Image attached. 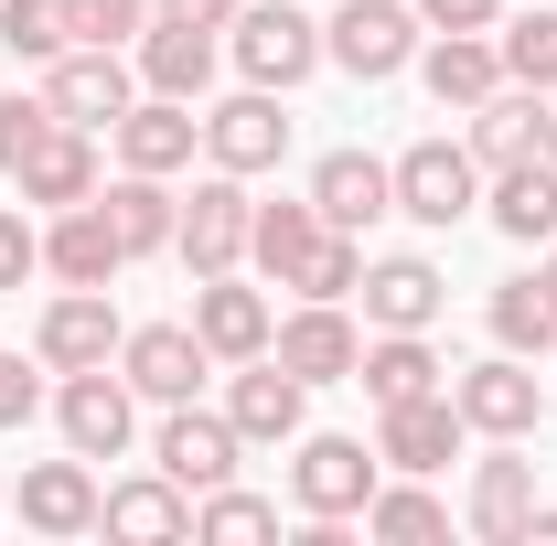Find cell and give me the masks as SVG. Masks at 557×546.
<instances>
[{"instance_id":"4fadbf2b","label":"cell","mask_w":557,"mask_h":546,"mask_svg":"<svg viewBox=\"0 0 557 546\" xmlns=\"http://www.w3.org/2000/svg\"><path fill=\"white\" fill-rule=\"evenodd\" d=\"M205 150L214 172H278V150H289V119H278V86H247V97H225V108H205Z\"/></svg>"},{"instance_id":"60d3db41","label":"cell","mask_w":557,"mask_h":546,"mask_svg":"<svg viewBox=\"0 0 557 546\" xmlns=\"http://www.w3.org/2000/svg\"><path fill=\"white\" fill-rule=\"evenodd\" d=\"M418 22H440V33H493L504 22V0H408Z\"/></svg>"},{"instance_id":"8d00e7d4","label":"cell","mask_w":557,"mask_h":546,"mask_svg":"<svg viewBox=\"0 0 557 546\" xmlns=\"http://www.w3.org/2000/svg\"><path fill=\"white\" fill-rule=\"evenodd\" d=\"M54 139V97H0V172L22 183V161Z\"/></svg>"},{"instance_id":"d4e9b609","label":"cell","mask_w":557,"mask_h":546,"mask_svg":"<svg viewBox=\"0 0 557 546\" xmlns=\"http://www.w3.org/2000/svg\"><path fill=\"white\" fill-rule=\"evenodd\" d=\"M86 194H97V129H65V119H54V139L22 161V204L65 214V204H86Z\"/></svg>"},{"instance_id":"f1b7e54d","label":"cell","mask_w":557,"mask_h":546,"mask_svg":"<svg viewBox=\"0 0 557 546\" xmlns=\"http://www.w3.org/2000/svg\"><path fill=\"white\" fill-rule=\"evenodd\" d=\"M525 514H536V461H515V439H504L483 472H472V536H483V546H515V536H525Z\"/></svg>"},{"instance_id":"d590c367","label":"cell","mask_w":557,"mask_h":546,"mask_svg":"<svg viewBox=\"0 0 557 546\" xmlns=\"http://www.w3.org/2000/svg\"><path fill=\"white\" fill-rule=\"evenodd\" d=\"M194 536H278V504L236 493V482H214V493H194Z\"/></svg>"},{"instance_id":"277c9868","label":"cell","mask_w":557,"mask_h":546,"mask_svg":"<svg viewBox=\"0 0 557 546\" xmlns=\"http://www.w3.org/2000/svg\"><path fill=\"white\" fill-rule=\"evenodd\" d=\"M44 97H54L65 129H119L139 108V65L119 44H75V54H54V86H44Z\"/></svg>"},{"instance_id":"83f0119b","label":"cell","mask_w":557,"mask_h":546,"mask_svg":"<svg viewBox=\"0 0 557 546\" xmlns=\"http://www.w3.org/2000/svg\"><path fill=\"white\" fill-rule=\"evenodd\" d=\"M322 236H333V225H322V204H311V194H300V204H258V225H247V258H258L278 289H300V269L322 258Z\"/></svg>"},{"instance_id":"484cf974","label":"cell","mask_w":557,"mask_h":546,"mask_svg":"<svg viewBox=\"0 0 557 546\" xmlns=\"http://www.w3.org/2000/svg\"><path fill=\"white\" fill-rule=\"evenodd\" d=\"M194 139H205V119H194L183 97H139L129 119H119V161H129V172H183Z\"/></svg>"},{"instance_id":"e0dca14e","label":"cell","mask_w":557,"mask_h":546,"mask_svg":"<svg viewBox=\"0 0 557 546\" xmlns=\"http://www.w3.org/2000/svg\"><path fill=\"white\" fill-rule=\"evenodd\" d=\"M300 397H311V386H300L278 353H247V375L225 386V418H236L247 450H278V439H300Z\"/></svg>"},{"instance_id":"603a6c76","label":"cell","mask_w":557,"mask_h":546,"mask_svg":"<svg viewBox=\"0 0 557 546\" xmlns=\"http://www.w3.org/2000/svg\"><path fill=\"white\" fill-rule=\"evenodd\" d=\"M97 204H108V225H119V247H129V258H161V247H172V225H183L172 172H119V183H97Z\"/></svg>"},{"instance_id":"ab89813d","label":"cell","mask_w":557,"mask_h":546,"mask_svg":"<svg viewBox=\"0 0 557 546\" xmlns=\"http://www.w3.org/2000/svg\"><path fill=\"white\" fill-rule=\"evenodd\" d=\"M33 269H44V225L33 214H0V289H22Z\"/></svg>"},{"instance_id":"f35d334b","label":"cell","mask_w":557,"mask_h":546,"mask_svg":"<svg viewBox=\"0 0 557 546\" xmlns=\"http://www.w3.org/2000/svg\"><path fill=\"white\" fill-rule=\"evenodd\" d=\"M75 11V44H139L150 33V0H65Z\"/></svg>"},{"instance_id":"7a4b0ae2","label":"cell","mask_w":557,"mask_h":546,"mask_svg":"<svg viewBox=\"0 0 557 546\" xmlns=\"http://www.w3.org/2000/svg\"><path fill=\"white\" fill-rule=\"evenodd\" d=\"M225 33H236V65H247V86H278V97L322 65V22H311L300 0H258V11H236Z\"/></svg>"},{"instance_id":"ac0fdd59","label":"cell","mask_w":557,"mask_h":546,"mask_svg":"<svg viewBox=\"0 0 557 546\" xmlns=\"http://www.w3.org/2000/svg\"><path fill=\"white\" fill-rule=\"evenodd\" d=\"M119 343H129V333H119V311H108V289H65V300H54V311L33 322V353H44L54 375H86V364H108Z\"/></svg>"},{"instance_id":"7bdbcfd3","label":"cell","mask_w":557,"mask_h":546,"mask_svg":"<svg viewBox=\"0 0 557 546\" xmlns=\"http://www.w3.org/2000/svg\"><path fill=\"white\" fill-rule=\"evenodd\" d=\"M150 11H172V22H205V33H225L247 0H150Z\"/></svg>"},{"instance_id":"ba28073f","label":"cell","mask_w":557,"mask_h":546,"mask_svg":"<svg viewBox=\"0 0 557 546\" xmlns=\"http://www.w3.org/2000/svg\"><path fill=\"white\" fill-rule=\"evenodd\" d=\"M54 418H65V450H75V461H119L129 429H139V386H129V375H108V364H86V375H65Z\"/></svg>"},{"instance_id":"bcb514c9","label":"cell","mask_w":557,"mask_h":546,"mask_svg":"<svg viewBox=\"0 0 557 546\" xmlns=\"http://www.w3.org/2000/svg\"><path fill=\"white\" fill-rule=\"evenodd\" d=\"M547 161H557V108H547Z\"/></svg>"},{"instance_id":"4316f807","label":"cell","mask_w":557,"mask_h":546,"mask_svg":"<svg viewBox=\"0 0 557 546\" xmlns=\"http://www.w3.org/2000/svg\"><path fill=\"white\" fill-rule=\"evenodd\" d=\"M22 525L33 536H86L97 525V472L86 461H33L22 472Z\"/></svg>"},{"instance_id":"f6af8a7d","label":"cell","mask_w":557,"mask_h":546,"mask_svg":"<svg viewBox=\"0 0 557 546\" xmlns=\"http://www.w3.org/2000/svg\"><path fill=\"white\" fill-rule=\"evenodd\" d=\"M536 278H547V300H557V236H547V269H536Z\"/></svg>"},{"instance_id":"30bf717a","label":"cell","mask_w":557,"mask_h":546,"mask_svg":"<svg viewBox=\"0 0 557 546\" xmlns=\"http://www.w3.org/2000/svg\"><path fill=\"white\" fill-rule=\"evenodd\" d=\"M269 353L300 375V386H344L354 364H364V333H354V311L344 300H300L289 322L269 333Z\"/></svg>"},{"instance_id":"7402d4cb","label":"cell","mask_w":557,"mask_h":546,"mask_svg":"<svg viewBox=\"0 0 557 546\" xmlns=\"http://www.w3.org/2000/svg\"><path fill=\"white\" fill-rule=\"evenodd\" d=\"M547 150V97L536 86H493L483 108H472V161L483 172H515V161H536Z\"/></svg>"},{"instance_id":"d6986e66","label":"cell","mask_w":557,"mask_h":546,"mask_svg":"<svg viewBox=\"0 0 557 546\" xmlns=\"http://www.w3.org/2000/svg\"><path fill=\"white\" fill-rule=\"evenodd\" d=\"M44 269L65 278V289H108V278L129 269V247H119V225H108V204L86 194V204H65L54 225H44Z\"/></svg>"},{"instance_id":"8fae6325","label":"cell","mask_w":557,"mask_h":546,"mask_svg":"<svg viewBox=\"0 0 557 546\" xmlns=\"http://www.w3.org/2000/svg\"><path fill=\"white\" fill-rule=\"evenodd\" d=\"M236 418H205L194 397L183 408H161V439H150V472H172L183 493H214V482H236Z\"/></svg>"},{"instance_id":"9a60e30c","label":"cell","mask_w":557,"mask_h":546,"mask_svg":"<svg viewBox=\"0 0 557 546\" xmlns=\"http://www.w3.org/2000/svg\"><path fill=\"white\" fill-rule=\"evenodd\" d=\"M354 300H364L375 333H429V322L450 311V278L429 269V258H364V289H354Z\"/></svg>"},{"instance_id":"ee69618b","label":"cell","mask_w":557,"mask_h":546,"mask_svg":"<svg viewBox=\"0 0 557 546\" xmlns=\"http://www.w3.org/2000/svg\"><path fill=\"white\" fill-rule=\"evenodd\" d=\"M515 546H557V514H547V504L525 514V536H515Z\"/></svg>"},{"instance_id":"cb8c5ba5","label":"cell","mask_w":557,"mask_h":546,"mask_svg":"<svg viewBox=\"0 0 557 546\" xmlns=\"http://www.w3.org/2000/svg\"><path fill=\"white\" fill-rule=\"evenodd\" d=\"M483 214L515 236V247H547V236H557V161L536 150V161L493 172V183H483Z\"/></svg>"},{"instance_id":"5bb4252c","label":"cell","mask_w":557,"mask_h":546,"mask_svg":"<svg viewBox=\"0 0 557 546\" xmlns=\"http://www.w3.org/2000/svg\"><path fill=\"white\" fill-rule=\"evenodd\" d=\"M194 333H205L214 364H247V353H269L278 311H269V289H247V278L225 269V278H194Z\"/></svg>"},{"instance_id":"8992f818","label":"cell","mask_w":557,"mask_h":546,"mask_svg":"<svg viewBox=\"0 0 557 546\" xmlns=\"http://www.w3.org/2000/svg\"><path fill=\"white\" fill-rule=\"evenodd\" d=\"M375 482H386V450H364V439H300V461H289V504L300 514H364L375 504Z\"/></svg>"},{"instance_id":"74e56055","label":"cell","mask_w":557,"mask_h":546,"mask_svg":"<svg viewBox=\"0 0 557 546\" xmlns=\"http://www.w3.org/2000/svg\"><path fill=\"white\" fill-rule=\"evenodd\" d=\"M364 289V247L354 236H322V258L300 269V300H354Z\"/></svg>"},{"instance_id":"e575fe53","label":"cell","mask_w":557,"mask_h":546,"mask_svg":"<svg viewBox=\"0 0 557 546\" xmlns=\"http://www.w3.org/2000/svg\"><path fill=\"white\" fill-rule=\"evenodd\" d=\"M493 54H504V86H536V97H547V86H557V11L504 22V44H493Z\"/></svg>"},{"instance_id":"52a82bcc","label":"cell","mask_w":557,"mask_h":546,"mask_svg":"<svg viewBox=\"0 0 557 546\" xmlns=\"http://www.w3.org/2000/svg\"><path fill=\"white\" fill-rule=\"evenodd\" d=\"M461 439H472V418L450 408V386H429V397H408V408H375V450H386V472H450L461 461Z\"/></svg>"},{"instance_id":"d6a6232c","label":"cell","mask_w":557,"mask_h":546,"mask_svg":"<svg viewBox=\"0 0 557 546\" xmlns=\"http://www.w3.org/2000/svg\"><path fill=\"white\" fill-rule=\"evenodd\" d=\"M364 536H386V546H429V536H450V514H440V493H418L408 482H375V504H364Z\"/></svg>"},{"instance_id":"ffe728a7","label":"cell","mask_w":557,"mask_h":546,"mask_svg":"<svg viewBox=\"0 0 557 546\" xmlns=\"http://www.w3.org/2000/svg\"><path fill=\"white\" fill-rule=\"evenodd\" d=\"M129 54H139V86H150V97H183V108H194V97L214 86V33H205V22L150 11V33H139Z\"/></svg>"},{"instance_id":"9c48e42d","label":"cell","mask_w":557,"mask_h":546,"mask_svg":"<svg viewBox=\"0 0 557 546\" xmlns=\"http://www.w3.org/2000/svg\"><path fill=\"white\" fill-rule=\"evenodd\" d=\"M450 408L472 418L483 439H536L547 397H536V364H525V353H493V364H472V375H450Z\"/></svg>"},{"instance_id":"44dd1931","label":"cell","mask_w":557,"mask_h":546,"mask_svg":"<svg viewBox=\"0 0 557 546\" xmlns=\"http://www.w3.org/2000/svg\"><path fill=\"white\" fill-rule=\"evenodd\" d=\"M97 525L129 536V546H183V536H194V493H183L172 472L119 482V493H97Z\"/></svg>"},{"instance_id":"2e32d148","label":"cell","mask_w":557,"mask_h":546,"mask_svg":"<svg viewBox=\"0 0 557 546\" xmlns=\"http://www.w3.org/2000/svg\"><path fill=\"white\" fill-rule=\"evenodd\" d=\"M311 204H322V225H333V236H364L375 214H397V172H386L375 150H322Z\"/></svg>"},{"instance_id":"f546056e","label":"cell","mask_w":557,"mask_h":546,"mask_svg":"<svg viewBox=\"0 0 557 546\" xmlns=\"http://www.w3.org/2000/svg\"><path fill=\"white\" fill-rule=\"evenodd\" d=\"M354 386H364L375 408H408V397H429V386H450V375H440V353H429V333H386V343H364Z\"/></svg>"},{"instance_id":"4dcf8cb0","label":"cell","mask_w":557,"mask_h":546,"mask_svg":"<svg viewBox=\"0 0 557 546\" xmlns=\"http://www.w3.org/2000/svg\"><path fill=\"white\" fill-rule=\"evenodd\" d=\"M418 75H429V97H440V108H483L493 86H504V54H493L483 33H440V44L418 54Z\"/></svg>"},{"instance_id":"7c38bea8","label":"cell","mask_w":557,"mask_h":546,"mask_svg":"<svg viewBox=\"0 0 557 546\" xmlns=\"http://www.w3.org/2000/svg\"><path fill=\"white\" fill-rule=\"evenodd\" d=\"M119 375H129L150 408H183V397L214 375V353H205V333H194V322H150V333L119 343Z\"/></svg>"},{"instance_id":"5b68a950","label":"cell","mask_w":557,"mask_h":546,"mask_svg":"<svg viewBox=\"0 0 557 546\" xmlns=\"http://www.w3.org/2000/svg\"><path fill=\"white\" fill-rule=\"evenodd\" d=\"M247 225H258V204L236 194V172H214V183H194V194H183L172 258H183L194 278H225V269H247Z\"/></svg>"},{"instance_id":"6da1fadb","label":"cell","mask_w":557,"mask_h":546,"mask_svg":"<svg viewBox=\"0 0 557 546\" xmlns=\"http://www.w3.org/2000/svg\"><path fill=\"white\" fill-rule=\"evenodd\" d=\"M386 172H397V214H408V225H461V214H483V161H472V139H418Z\"/></svg>"},{"instance_id":"b9f144b4","label":"cell","mask_w":557,"mask_h":546,"mask_svg":"<svg viewBox=\"0 0 557 546\" xmlns=\"http://www.w3.org/2000/svg\"><path fill=\"white\" fill-rule=\"evenodd\" d=\"M33 408H44V386H33V364H22V353H0V429H22Z\"/></svg>"},{"instance_id":"3957f363","label":"cell","mask_w":557,"mask_h":546,"mask_svg":"<svg viewBox=\"0 0 557 546\" xmlns=\"http://www.w3.org/2000/svg\"><path fill=\"white\" fill-rule=\"evenodd\" d=\"M322 54L364 86H386L397 65H418V11L408 0H344L333 22H322Z\"/></svg>"},{"instance_id":"836d02e7","label":"cell","mask_w":557,"mask_h":546,"mask_svg":"<svg viewBox=\"0 0 557 546\" xmlns=\"http://www.w3.org/2000/svg\"><path fill=\"white\" fill-rule=\"evenodd\" d=\"M0 44L22 65H54V54H75V11L65 0H0Z\"/></svg>"},{"instance_id":"1f68e13d","label":"cell","mask_w":557,"mask_h":546,"mask_svg":"<svg viewBox=\"0 0 557 546\" xmlns=\"http://www.w3.org/2000/svg\"><path fill=\"white\" fill-rule=\"evenodd\" d=\"M493 343H504V353H557L547 278H504V289H493Z\"/></svg>"}]
</instances>
